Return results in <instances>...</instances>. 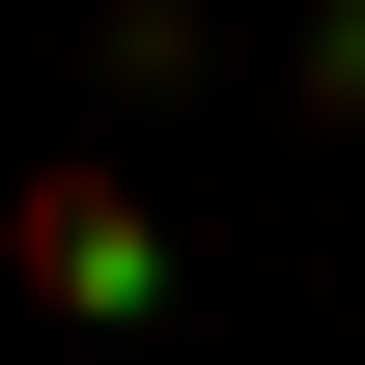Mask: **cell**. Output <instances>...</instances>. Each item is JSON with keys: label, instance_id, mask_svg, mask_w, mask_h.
<instances>
[{"label": "cell", "instance_id": "cell-2", "mask_svg": "<svg viewBox=\"0 0 365 365\" xmlns=\"http://www.w3.org/2000/svg\"><path fill=\"white\" fill-rule=\"evenodd\" d=\"M281 85H309V140H365V0H309V29H281Z\"/></svg>", "mask_w": 365, "mask_h": 365}, {"label": "cell", "instance_id": "cell-1", "mask_svg": "<svg viewBox=\"0 0 365 365\" xmlns=\"http://www.w3.org/2000/svg\"><path fill=\"white\" fill-rule=\"evenodd\" d=\"M0 281L85 309V337H140V309H169V197H140L113 140H29V169H0Z\"/></svg>", "mask_w": 365, "mask_h": 365}]
</instances>
